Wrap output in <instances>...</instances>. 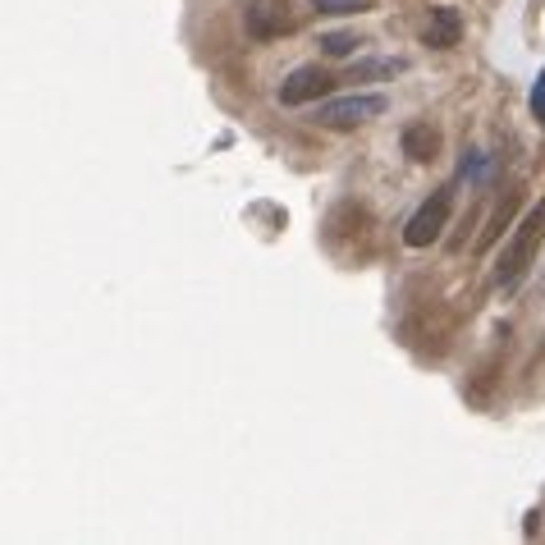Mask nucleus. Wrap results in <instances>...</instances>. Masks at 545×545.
<instances>
[{
	"label": "nucleus",
	"instance_id": "obj_7",
	"mask_svg": "<svg viewBox=\"0 0 545 545\" xmlns=\"http://www.w3.org/2000/svg\"><path fill=\"white\" fill-rule=\"evenodd\" d=\"M440 152V133L431 129V124H408L404 129V156L408 161H431V156Z\"/></svg>",
	"mask_w": 545,
	"mask_h": 545
},
{
	"label": "nucleus",
	"instance_id": "obj_8",
	"mask_svg": "<svg viewBox=\"0 0 545 545\" xmlns=\"http://www.w3.org/2000/svg\"><path fill=\"white\" fill-rule=\"evenodd\" d=\"M367 0H317V10L321 14H353V10H362Z\"/></svg>",
	"mask_w": 545,
	"mask_h": 545
},
{
	"label": "nucleus",
	"instance_id": "obj_1",
	"mask_svg": "<svg viewBox=\"0 0 545 545\" xmlns=\"http://www.w3.org/2000/svg\"><path fill=\"white\" fill-rule=\"evenodd\" d=\"M541 234H545V202H536V207L523 216V225L513 229V239L504 243V252H500V271H495V280H500L504 289H513V284L523 280V271L532 266V257H536Z\"/></svg>",
	"mask_w": 545,
	"mask_h": 545
},
{
	"label": "nucleus",
	"instance_id": "obj_4",
	"mask_svg": "<svg viewBox=\"0 0 545 545\" xmlns=\"http://www.w3.org/2000/svg\"><path fill=\"white\" fill-rule=\"evenodd\" d=\"M449 207H454L449 188H436V193L426 197L422 207H417V216L408 220V229H404L408 248H426V243H436L440 229H445V220H449Z\"/></svg>",
	"mask_w": 545,
	"mask_h": 545
},
{
	"label": "nucleus",
	"instance_id": "obj_3",
	"mask_svg": "<svg viewBox=\"0 0 545 545\" xmlns=\"http://www.w3.org/2000/svg\"><path fill=\"white\" fill-rule=\"evenodd\" d=\"M243 23H248L252 37H284V33H298V5H289V0H252L248 14H243Z\"/></svg>",
	"mask_w": 545,
	"mask_h": 545
},
{
	"label": "nucleus",
	"instance_id": "obj_6",
	"mask_svg": "<svg viewBox=\"0 0 545 545\" xmlns=\"http://www.w3.org/2000/svg\"><path fill=\"white\" fill-rule=\"evenodd\" d=\"M458 33H463V19H458V10H449V5L431 10V23H426V46L449 51V46H458Z\"/></svg>",
	"mask_w": 545,
	"mask_h": 545
},
{
	"label": "nucleus",
	"instance_id": "obj_5",
	"mask_svg": "<svg viewBox=\"0 0 545 545\" xmlns=\"http://www.w3.org/2000/svg\"><path fill=\"white\" fill-rule=\"evenodd\" d=\"M330 88H335V78H330L326 69H321V65H303V69H294V74L280 83V101H284V106H303V101H321Z\"/></svg>",
	"mask_w": 545,
	"mask_h": 545
},
{
	"label": "nucleus",
	"instance_id": "obj_10",
	"mask_svg": "<svg viewBox=\"0 0 545 545\" xmlns=\"http://www.w3.org/2000/svg\"><path fill=\"white\" fill-rule=\"evenodd\" d=\"M532 110H536V120L545 124V78L536 83V92H532Z\"/></svg>",
	"mask_w": 545,
	"mask_h": 545
},
{
	"label": "nucleus",
	"instance_id": "obj_2",
	"mask_svg": "<svg viewBox=\"0 0 545 545\" xmlns=\"http://www.w3.org/2000/svg\"><path fill=\"white\" fill-rule=\"evenodd\" d=\"M376 115H385V97H376V92H358V97L321 101L317 124H326V129H358V124L376 120Z\"/></svg>",
	"mask_w": 545,
	"mask_h": 545
},
{
	"label": "nucleus",
	"instance_id": "obj_9",
	"mask_svg": "<svg viewBox=\"0 0 545 545\" xmlns=\"http://www.w3.org/2000/svg\"><path fill=\"white\" fill-rule=\"evenodd\" d=\"M321 46H326L330 55H349L353 46H358V37H349V33H330V37H326V42H321Z\"/></svg>",
	"mask_w": 545,
	"mask_h": 545
}]
</instances>
